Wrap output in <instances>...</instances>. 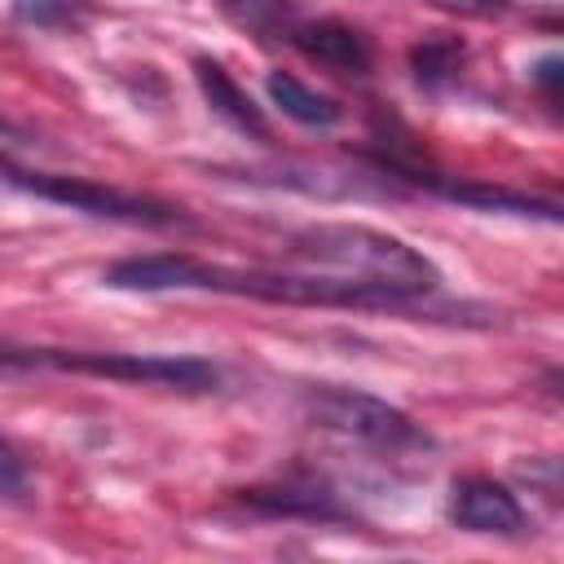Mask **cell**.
I'll list each match as a JSON object with an SVG mask.
<instances>
[{
	"mask_svg": "<svg viewBox=\"0 0 564 564\" xmlns=\"http://www.w3.org/2000/svg\"><path fill=\"white\" fill-rule=\"evenodd\" d=\"M264 88H269V101H273L291 123H300V128L330 132V128L344 119V106H339L335 97L308 88V84H304L300 75H291V70H269Z\"/></svg>",
	"mask_w": 564,
	"mask_h": 564,
	"instance_id": "8fae6325",
	"label": "cell"
},
{
	"mask_svg": "<svg viewBox=\"0 0 564 564\" xmlns=\"http://www.w3.org/2000/svg\"><path fill=\"white\" fill-rule=\"evenodd\" d=\"M22 375L53 370V375H88V379H119L145 388H176V392H216L220 370L207 357L189 352H106V348H53V344H18Z\"/></svg>",
	"mask_w": 564,
	"mask_h": 564,
	"instance_id": "3957f363",
	"label": "cell"
},
{
	"mask_svg": "<svg viewBox=\"0 0 564 564\" xmlns=\"http://www.w3.org/2000/svg\"><path fill=\"white\" fill-rule=\"evenodd\" d=\"M238 502L247 511L286 516V520H317V524H348L352 520V511L339 502V494L330 485H322L317 476H286L273 485L238 489Z\"/></svg>",
	"mask_w": 564,
	"mask_h": 564,
	"instance_id": "9c48e42d",
	"label": "cell"
},
{
	"mask_svg": "<svg viewBox=\"0 0 564 564\" xmlns=\"http://www.w3.org/2000/svg\"><path fill=\"white\" fill-rule=\"evenodd\" d=\"M115 291H212V295H247L264 304H308V308H414L379 286L348 282L335 273H304V269H229L207 264L185 251H150L123 256L101 273Z\"/></svg>",
	"mask_w": 564,
	"mask_h": 564,
	"instance_id": "6da1fadb",
	"label": "cell"
},
{
	"mask_svg": "<svg viewBox=\"0 0 564 564\" xmlns=\"http://www.w3.org/2000/svg\"><path fill=\"white\" fill-rule=\"evenodd\" d=\"M286 260L304 273H335L379 286L405 304H419L441 286V269L419 247L370 225H308L286 238Z\"/></svg>",
	"mask_w": 564,
	"mask_h": 564,
	"instance_id": "7a4b0ae2",
	"label": "cell"
},
{
	"mask_svg": "<svg viewBox=\"0 0 564 564\" xmlns=\"http://www.w3.org/2000/svg\"><path fill=\"white\" fill-rule=\"evenodd\" d=\"M445 516L454 529L467 533H494V538H520L529 529V511L520 507V498L494 480V476H463L449 485V502Z\"/></svg>",
	"mask_w": 564,
	"mask_h": 564,
	"instance_id": "52a82bcc",
	"label": "cell"
},
{
	"mask_svg": "<svg viewBox=\"0 0 564 564\" xmlns=\"http://www.w3.org/2000/svg\"><path fill=\"white\" fill-rule=\"evenodd\" d=\"M463 57H467V44H463L458 35H423V40L410 48V70H414V79H419L427 93H436V88H445V84L458 79Z\"/></svg>",
	"mask_w": 564,
	"mask_h": 564,
	"instance_id": "7c38bea8",
	"label": "cell"
},
{
	"mask_svg": "<svg viewBox=\"0 0 564 564\" xmlns=\"http://www.w3.org/2000/svg\"><path fill=\"white\" fill-rule=\"evenodd\" d=\"M392 181H405V185H419L436 198H449V203H463V207H476V212H511V216H542V220H560V207L546 203V198H533L524 189H507V185H489V181H471V176H449V172H436L427 163H397L388 167Z\"/></svg>",
	"mask_w": 564,
	"mask_h": 564,
	"instance_id": "8992f818",
	"label": "cell"
},
{
	"mask_svg": "<svg viewBox=\"0 0 564 564\" xmlns=\"http://www.w3.org/2000/svg\"><path fill=\"white\" fill-rule=\"evenodd\" d=\"M427 4L449 9V13H463V18H502V13L516 9L511 0H427Z\"/></svg>",
	"mask_w": 564,
	"mask_h": 564,
	"instance_id": "2e32d148",
	"label": "cell"
},
{
	"mask_svg": "<svg viewBox=\"0 0 564 564\" xmlns=\"http://www.w3.org/2000/svg\"><path fill=\"white\" fill-rule=\"evenodd\" d=\"M304 410L317 427H326L344 441H357L366 449L392 454V458L432 449V436L405 410H397L392 401H383L375 392L348 388V383H308L304 388Z\"/></svg>",
	"mask_w": 564,
	"mask_h": 564,
	"instance_id": "277c9868",
	"label": "cell"
},
{
	"mask_svg": "<svg viewBox=\"0 0 564 564\" xmlns=\"http://www.w3.org/2000/svg\"><path fill=\"white\" fill-rule=\"evenodd\" d=\"M0 181L13 185V189H22V194H35V198H44V203H57V207L97 216V220H123V225H150V229L189 225V216H185L181 207L163 203V198L128 194V189H115V185H101V181H88V176L22 167V163H13L9 154H0Z\"/></svg>",
	"mask_w": 564,
	"mask_h": 564,
	"instance_id": "5b68a950",
	"label": "cell"
},
{
	"mask_svg": "<svg viewBox=\"0 0 564 564\" xmlns=\"http://www.w3.org/2000/svg\"><path fill=\"white\" fill-rule=\"evenodd\" d=\"M216 9L234 26H242L247 35H260V40H286V31L300 22L295 0H216Z\"/></svg>",
	"mask_w": 564,
	"mask_h": 564,
	"instance_id": "4fadbf2b",
	"label": "cell"
},
{
	"mask_svg": "<svg viewBox=\"0 0 564 564\" xmlns=\"http://www.w3.org/2000/svg\"><path fill=\"white\" fill-rule=\"evenodd\" d=\"M26 498H31V463L0 432V502H26Z\"/></svg>",
	"mask_w": 564,
	"mask_h": 564,
	"instance_id": "9a60e30c",
	"label": "cell"
},
{
	"mask_svg": "<svg viewBox=\"0 0 564 564\" xmlns=\"http://www.w3.org/2000/svg\"><path fill=\"white\" fill-rule=\"evenodd\" d=\"M529 75H533V84L546 93V101L555 106V101H560V75H564V62H560V53H546V57H542V62H538Z\"/></svg>",
	"mask_w": 564,
	"mask_h": 564,
	"instance_id": "e0dca14e",
	"label": "cell"
},
{
	"mask_svg": "<svg viewBox=\"0 0 564 564\" xmlns=\"http://www.w3.org/2000/svg\"><path fill=\"white\" fill-rule=\"evenodd\" d=\"M520 476H529V485H542V494L551 502L560 498V467H555V458H538V463L520 467Z\"/></svg>",
	"mask_w": 564,
	"mask_h": 564,
	"instance_id": "ac0fdd59",
	"label": "cell"
},
{
	"mask_svg": "<svg viewBox=\"0 0 564 564\" xmlns=\"http://www.w3.org/2000/svg\"><path fill=\"white\" fill-rule=\"evenodd\" d=\"M93 13V0H13V22L35 31H79Z\"/></svg>",
	"mask_w": 564,
	"mask_h": 564,
	"instance_id": "5bb4252c",
	"label": "cell"
},
{
	"mask_svg": "<svg viewBox=\"0 0 564 564\" xmlns=\"http://www.w3.org/2000/svg\"><path fill=\"white\" fill-rule=\"evenodd\" d=\"M22 137H26V128H18L13 119L0 115V141H22Z\"/></svg>",
	"mask_w": 564,
	"mask_h": 564,
	"instance_id": "d6986e66",
	"label": "cell"
},
{
	"mask_svg": "<svg viewBox=\"0 0 564 564\" xmlns=\"http://www.w3.org/2000/svg\"><path fill=\"white\" fill-rule=\"evenodd\" d=\"M286 44L295 53H304L308 62L326 66L330 75H344V79H366L375 70V44L361 26L344 22V18H308V22H295L286 31Z\"/></svg>",
	"mask_w": 564,
	"mask_h": 564,
	"instance_id": "ba28073f",
	"label": "cell"
},
{
	"mask_svg": "<svg viewBox=\"0 0 564 564\" xmlns=\"http://www.w3.org/2000/svg\"><path fill=\"white\" fill-rule=\"evenodd\" d=\"M0 379H4V361H0Z\"/></svg>",
	"mask_w": 564,
	"mask_h": 564,
	"instance_id": "ffe728a7",
	"label": "cell"
},
{
	"mask_svg": "<svg viewBox=\"0 0 564 564\" xmlns=\"http://www.w3.org/2000/svg\"><path fill=\"white\" fill-rule=\"evenodd\" d=\"M194 79H198L207 106H212L225 123H234L238 132H247V137H256V141H269V137H273V128H269L264 110L256 106V97H251L216 57H194Z\"/></svg>",
	"mask_w": 564,
	"mask_h": 564,
	"instance_id": "30bf717a",
	"label": "cell"
}]
</instances>
